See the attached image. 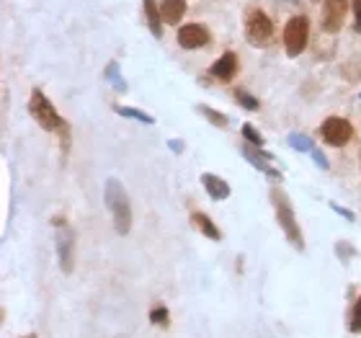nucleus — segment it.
Returning a JSON list of instances; mask_svg holds the SVG:
<instances>
[{
  "instance_id": "22",
  "label": "nucleus",
  "mask_w": 361,
  "mask_h": 338,
  "mask_svg": "<svg viewBox=\"0 0 361 338\" xmlns=\"http://www.w3.org/2000/svg\"><path fill=\"white\" fill-rule=\"evenodd\" d=\"M353 16H356V32H361V0H353Z\"/></svg>"
},
{
  "instance_id": "23",
  "label": "nucleus",
  "mask_w": 361,
  "mask_h": 338,
  "mask_svg": "<svg viewBox=\"0 0 361 338\" xmlns=\"http://www.w3.org/2000/svg\"><path fill=\"white\" fill-rule=\"evenodd\" d=\"M336 212H340V214H346V220H353V214H351L349 210H343V207H333Z\"/></svg>"
},
{
  "instance_id": "1",
  "label": "nucleus",
  "mask_w": 361,
  "mask_h": 338,
  "mask_svg": "<svg viewBox=\"0 0 361 338\" xmlns=\"http://www.w3.org/2000/svg\"><path fill=\"white\" fill-rule=\"evenodd\" d=\"M106 207L111 210L117 233L127 235L132 230V207H129L127 191H124V186L117 179H108L106 183Z\"/></svg>"
},
{
  "instance_id": "16",
  "label": "nucleus",
  "mask_w": 361,
  "mask_h": 338,
  "mask_svg": "<svg viewBox=\"0 0 361 338\" xmlns=\"http://www.w3.org/2000/svg\"><path fill=\"white\" fill-rule=\"evenodd\" d=\"M202 114L209 119V122H212L214 127H227V117L217 114V111H214V109H209V106H202Z\"/></svg>"
},
{
  "instance_id": "11",
  "label": "nucleus",
  "mask_w": 361,
  "mask_h": 338,
  "mask_svg": "<svg viewBox=\"0 0 361 338\" xmlns=\"http://www.w3.org/2000/svg\"><path fill=\"white\" fill-rule=\"evenodd\" d=\"M202 183H204V189H207V194H209L214 201H222L230 196V186H227L222 179H217L214 173H204Z\"/></svg>"
},
{
  "instance_id": "21",
  "label": "nucleus",
  "mask_w": 361,
  "mask_h": 338,
  "mask_svg": "<svg viewBox=\"0 0 361 338\" xmlns=\"http://www.w3.org/2000/svg\"><path fill=\"white\" fill-rule=\"evenodd\" d=\"M292 145L297 150H312V145H310V139H302V137H297V135H292V139H289Z\"/></svg>"
},
{
  "instance_id": "2",
  "label": "nucleus",
  "mask_w": 361,
  "mask_h": 338,
  "mask_svg": "<svg viewBox=\"0 0 361 338\" xmlns=\"http://www.w3.org/2000/svg\"><path fill=\"white\" fill-rule=\"evenodd\" d=\"M271 196H274V207H277V217H279V225H281V230L287 235V240L297 251H305V238H302V227H299L297 217H294V210H292V204H289L287 194H281L279 189L271 191Z\"/></svg>"
},
{
  "instance_id": "5",
  "label": "nucleus",
  "mask_w": 361,
  "mask_h": 338,
  "mask_svg": "<svg viewBox=\"0 0 361 338\" xmlns=\"http://www.w3.org/2000/svg\"><path fill=\"white\" fill-rule=\"evenodd\" d=\"M245 36H248V42L253 47H266L271 42V36H274V23L264 11L253 8L248 13V19H245Z\"/></svg>"
},
{
  "instance_id": "24",
  "label": "nucleus",
  "mask_w": 361,
  "mask_h": 338,
  "mask_svg": "<svg viewBox=\"0 0 361 338\" xmlns=\"http://www.w3.org/2000/svg\"><path fill=\"white\" fill-rule=\"evenodd\" d=\"M23 338H36V336H23Z\"/></svg>"
},
{
  "instance_id": "20",
  "label": "nucleus",
  "mask_w": 361,
  "mask_h": 338,
  "mask_svg": "<svg viewBox=\"0 0 361 338\" xmlns=\"http://www.w3.org/2000/svg\"><path fill=\"white\" fill-rule=\"evenodd\" d=\"M119 114H124V117H132V119H142V122H148V124H152V117H148V114H142V111H135V109H119Z\"/></svg>"
},
{
  "instance_id": "15",
  "label": "nucleus",
  "mask_w": 361,
  "mask_h": 338,
  "mask_svg": "<svg viewBox=\"0 0 361 338\" xmlns=\"http://www.w3.org/2000/svg\"><path fill=\"white\" fill-rule=\"evenodd\" d=\"M150 320L155 323V326L160 328H165L170 323V313H168V307H155L152 313H150Z\"/></svg>"
},
{
  "instance_id": "19",
  "label": "nucleus",
  "mask_w": 361,
  "mask_h": 338,
  "mask_svg": "<svg viewBox=\"0 0 361 338\" xmlns=\"http://www.w3.org/2000/svg\"><path fill=\"white\" fill-rule=\"evenodd\" d=\"M243 135H245V139H248V142H253V145H264V137L255 132L253 124H243Z\"/></svg>"
},
{
  "instance_id": "7",
  "label": "nucleus",
  "mask_w": 361,
  "mask_h": 338,
  "mask_svg": "<svg viewBox=\"0 0 361 338\" xmlns=\"http://www.w3.org/2000/svg\"><path fill=\"white\" fill-rule=\"evenodd\" d=\"M346 5L349 0H325L323 5V13H320V26L325 34H336L343 26V19H346Z\"/></svg>"
},
{
  "instance_id": "12",
  "label": "nucleus",
  "mask_w": 361,
  "mask_h": 338,
  "mask_svg": "<svg viewBox=\"0 0 361 338\" xmlns=\"http://www.w3.org/2000/svg\"><path fill=\"white\" fill-rule=\"evenodd\" d=\"M160 13H163V21L176 26L186 13V0H163L160 3Z\"/></svg>"
},
{
  "instance_id": "14",
  "label": "nucleus",
  "mask_w": 361,
  "mask_h": 338,
  "mask_svg": "<svg viewBox=\"0 0 361 338\" xmlns=\"http://www.w3.org/2000/svg\"><path fill=\"white\" fill-rule=\"evenodd\" d=\"M145 13H148V21H150V32L152 36H160V19H163V13H160V5L155 0H145Z\"/></svg>"
},
{
  "instance_id": "8",
  "label": "nucleus",
  "mask_w": 361,
  "mask_h": 338,
  "mask_svg": "<svg viewBox=\"0 0 361 338\" xmlns=\"http://www.w3.org/2000/svg\"><path fill=\"white\" fill-rule=\"evenodd\" d=\"M209 42V29L202 23H186L178 32V44L183 49H199Z\"/></svg>"
},
{
  "instance_id": "13",
  "label": "nucleus",
  "mask_w": 361,
  "mask_h": 338,
  "mask_svg": "<svg viewBox=\"0 0 361 338\" xmlns=\"http://www.w3.org/2000/svg\"><path fill=\"white\" fill-rule=\"evenodd\" d=\"M191 217H194V225H196V227H199V230H202L209 240H220V238H222L220 230H217V225L209 220V214H204V212H194Z\"/></svg>"
},
{
  "instance_id": "3",
  "label": "nucleus",
  "mask_w": 361,
  "mask_h": 338,
  "mask_svg": "<svg viewBox=\"0 0 361 338\" xmlns=\"http://www.w3.org/2000/svg\"><path fill=\"white\" fill-rule=\"evenodd\" d=\"M29 111H32V117L36 119V124L47 132H60V129L67 124L60 114H57V109L49 104V98L39 91V88H34L32 91V98H29Z\"/></svg>"
},
{
  "instance_id": "17",
  "label": "nucleus",
  "mask_w": 361,
  "mask_h": 338,
  "mask_svg": "<svg viewBox=\"0 0 361 338\" xmlns=\"http://www.w3.org/2000/svg\"><path fill=\"white\" fill-rule=\"evenodd\" d=\"M351 333H361V297L356 300V305H353V313H351Z\"/></svg>"
},
{
  "instance_id": "18",
  "label": "nucleus",
  "mask_w": 361,
  "mask_h": 338,
  "mask_svg": "<svg viewBox=\"0 0 361 338\" xmlns=\"http://www.w3.org/2000/svg\"><path fill=\"white\" fill-rule=\"evenodd\" d=\"M235 101H237L240 106H245V109H251V111L258 109V101H255L251 93H245V91H235Z\"/></svg>"
},
{
  "instance_id": "9",
  "label": "nucleus",
  "mask_w": 361,
  "mask_h": 338,
  "mask_svg": "<svg viewBox=\"0 0 361 338\" xmlns=\"http://www.w3.org/2000/svg\"><path fill=\"white\" fill-rule=\"evenodd\" d=\"M73 243H75L73 230H70V227H65L62 235L57 238V256H60V264H62L65 274H73V258H75Z\"/></svg>"
},
{
  "instance_id": "6",
  "label": "nucleus",
  "mask_w": 361,
  "mask_h": 338,
  "mask_svg": "<svg viewBox=\"0 0 361 338\" xmlns=\"http://www.w3.org/2000/svg\"><path fill=\"white\" fill-rule=\"evenodd\" d=\"M320 137L325 145H333V148H343L353 139V124L346 122L340 117H330L320 124Z\"/></svg>"
},
{
  "instance_id": "4",
  "label": "nucleus",
  "mask_w": 361,
  "mask_h": 338,
  "mask_svg": "<svg viewBox=\"0 0 361 338\" xmlns=\"http://www.w3.org/2000/svg\"><path fill=\"white\" fill-rule=\"evenodd\" d=\"M310 39V21L307 16H292L284 26V47H287L289 57H299L305 52Z\"/></svg>"
},
{
  "instance_id": "10",
  "label": "nucleus",
  "mask_w": 361,
  "mask_h": 338,
  "mask_svg": "<svg viewBox=\"0 0 361 338\" xmlns=\"http://www.w3.org/2000/svg\"><path fill=\"white\" fill-rule=\"evenodd\" d=\"M212 78H217V80H222V83H230L235 78V73H237V54L235 52H224L217 63L212 65Z\"/></svg>"
}]
</instances>
